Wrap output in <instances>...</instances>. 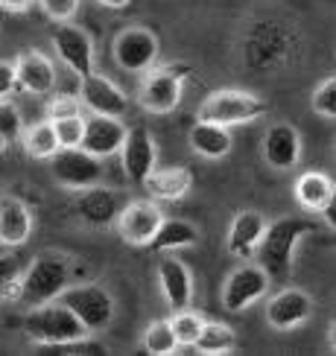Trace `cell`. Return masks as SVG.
<instances>
[{
    "label": "cell",
    "mask_w": 336,
    "mask_h": 356,
    "mask_svg": "<svg viewBox=\"0 0 336 356\" xmlns=\"http://www.w3.org/2000/svg\"><path fill=\"white\" fill-rule=\"evenodd\" d=\"M328 345H330V350H336V321L328 324Z\"/></svg>",
    "instance_id": "cell-40"
},
{
    "label": "cell",
    "mask_w": 336,
    "mask_h": 356,
    "mask_svg": "<svg viewBox=\"0 0 336 356\" xmlns=\"http://www.w3.org/2000/svg\"><path fill=\"white\" fill-rule=\"evenodd\" d=\"M79 99L91 114L123 117L129 111V97L123 94V88L94 70L79 79Z\"/></svg>",
    "instance_id": "cell-14"
},
{
    "label": "cell",
    "mask_w": 336,
    "mask_h": 356,
    "mask_svg": "<svg viewBox=\"0 0 336 356\" xmlns=\"http://www.w3.org/2000/svg\"><path fill=\"white\" fill-rule=\"evenodd\" d=\"M24 277V263L12 251H0V298H15Z\"/></svg>",
    "instance_id": "cell-30"
},
{
    "label": "cell",
    "mask_w": 336,
    "mask_h": 356,
    "mask_svg": "<svg viewBox=\"0 0 336 356\" xmlns=\"http://www.w3.org/2000/svg\"><path fill=\"white\" fill-rule=\"evenodd\" d=\"M53 126H56V138H58V146H62V149L82 146V138H85V117L82 114L65 117V120H53Z\"/></svg>",
    "instance_id": "cell-32"
},
{
    "label": "cell",
    "mask_w": 336,
    "mask_h": 356,
    "mask_svg": "<svg viewBox=\"0 0 336 356\" xmlns=\"http://www.w3.org/2000/svg\"><path fill=\"white\" fill-rule=\"evenodd\" d=\"M313 298L298 286H287L266 301V324L278 333H289L313 316Z\"/></svg>",
    "instance_id": "cell-11"
},
{
    "label": "cell",
    "mask_w": 336,
    "mask_h": 356,
    "mask_svg": "<svg viewBox=\"0 0 336 356\" xmlns=\"http://www.w3.org/2000/svg\"><path fill=\"white\" fill-rule=\"evenodd\" d=\"M161 222H164V211L155 199H131L123 204L120 216H117V234L129 245H150L152 236L158 234Z\"/></svg>",
    "instance_id": "cell-10"
},
{
    "label": "cell",
    "mask_w": 336,
    "mask_h": 356,
    "mask_svg": "<svg viewBox=\"0 0 336 356\" xmlns=\"http://www.w3.org/2000/svg\"><path fill=\"white\" fill-rule=\"evenodd\" d=\"M333 245H336V236H333Z\"/></svg>",
    "instance_id": "cell-42"
},
{
    "label": "cell",
    "mask_w": 336,
    "mask_h": 356,
    "mask_svg": "<svg viewBox=\"0 0 336 356\" xmlns=\"http://www.w3.org/2000/svg\"><path fill=\"white\" fill-rule=\"evenodd\" d=\"M170 321H173V330H175V339H179V345H182V348H193L196 339H199V333H202V327H205V316L196 313V309L184 307V309H175V316H173Z\"/></svg>",
    "instance_id": "cell-29"
},
{
    "label": "cell",
    "mask_w": 336,
    "mask_h": 356,
    "mask_svg": "<svg viewBox=\"0 0 336 356\" xmlns=\"http://www.w3.org/2000/svg\"><path fill=\"white\" fill-rule=\"evenodd\" d=\"M321 219H325V225L336 234V187H333V193H330V199L325 202V207H321Z\"/></svg>",
    "instance_id": "cell-37"
},
{
    "label": "cell",
    "mask_w": 336,
    "mask_h": 356,
    "mask_svg": "<svg viewBox=\"0 0 336 356\" xmlns=\"http://www.w3.org/2000/svg\"><path fill=\"white\" fill-rule=\"evenodd\" d=\"M79 3H82V0H38L41 12L47 15L50 21H56V24H67V21L77 18Z\"/></svg>",
    "instance_id": "cell-35"
},
{
    "label": "cell",
    "mask_w": 336,
    "mask_h": 356,
    "mask_svg": "<svg viewBox=\"0 0 336 356\" xmlns=\"http://www.w3.org/2000/svg\"><path fill=\"white\" fill-rule=\"evenodd\" d=\"M9 143H12L9 138H3V135H0V155H3V152L9 149Z\"/></svg>",
    "instance_id": "cell-41"
},
{
    "label": "cell",
    "mask_w": 336,
    "mask_h": 356,
    "mask_svg": "<svg viewBox=\"0 0 336 356\" xmlns=\"http://www.w3.org/2000/svg\"><path fill=\"white\" fill-rule=\"evenodd\" d=\"M269 108H272L269 99H263L252 91H243V88H219V91H211L202 99L196 117L231 129V126H246V123L260 120Z\"/></svg>",
    "instance_id": "cell-4"
},
{
    "label": "cell",
    "mask_w": 336,
    "mask_h": 356,
    "mask_svg": "<svg viewBox=\"0 0 336 356\" xmlns=\"http://www.w3.org/2000/svg\"><path fill=\"white\" fill-rule=\"evenodd\" d=\"M263 231H266V219H263V213H257V211H240V213H234L228 236H225L228 254L237 257V260L257 257V245L263 240Z\"/></svg>",
    "instance_id": "cell-19"
},
{
    "label": "cell",
    "mask_w": 336,
    "mask_h": 356,
    "mask_svg": "<svg viewBox=\"0 0 336 356\" xmlns=\"http://www.w3.org/2000/svg\"><path fill=\"white\" fill-rule=\"evenodd\" d=\"M158 286L173 309H184L193 301V275L175 257H164L158 263Z\"/></svg>",
    "instance_id": "cell-21"
},
{
    "label": "cell",
    "mask_w": 336,
    "mask_h": 356,
    "mask_svg": "<svg viewBox=\"0 0 336 356\" xmlns=\"http://www.w3.org/2000/svg\"><path fill=\"white\" fill-rule=\"evenodd\" d=\"M53 50L79 79L94 70V41L82 26H73L70 21L58 24L53 29Z\"/></svg>",
    "instance_id": "cell-13"
},
{
    "label": "cell",
    "mask_w": 336,
    "mask_h": 356,
    "mask_svg": "<svg viewBox=\"0 0 336 356\" xmlns=\"http://www.w3.org/2000/svg\"><path fill=\"white\" fill-rule=\"evenodd\" d=\"M24 333L29 342L41 348H65L70 342H79L88 336V327L70 313L62 301H47L38 307H29L24 316Z\"/></svg>",
    "instance_id": "cell-3"
},
{
    "label": "cell",
    "mask_w": 336,
    "mask_h": 356,
    "mask_svg": "<svg viewBox=\"0 0 336 356\" xmlns=\"http://www.w3.org/2000/svg\"><path fill=\"white\" fill-rule=\"evenodd\" d=\"M33 234V211L18 196H0V245L18 248Z\"/></svg>",
    "instance_id": "cell-20"
},
{
    "label": "cell",
    "mask_w": 336,
    "mask_h": 356,
    "mask_svg": "<svg viewBox=\"0 0 336 356\" xmlns=\"http://www.w3.org/2000/svg\"><path fill=\"white\" fill-rule=\"evenodd\" d=\"M143 187L150 190V196L155 202H179L193 187V172L187 167H164V170L155 167Z\"/></svg>",
    "instance_id": "cell-23"
},
{
    "label": "cell",
    "mask_w": 336,
    "mask_h": 356,
    "mask_svg": "<svg viewBox=\"0 0 336 356\" xmlns=\"http://www.w3.org/2000/svg\"><path fill=\"white\" fill-rule=\"evenodd\" d=\"M310 108L313 114L325 117V120H336V73L328 79H321L313 94H310Z\"/></svg>",
    "instance_id": "cell-31"
},
{
    "label": "cell",
    "mask_w": 336,
    "mask_h": 356,
    "mask_svg": "<svg viewBox=\"0 0 336 356\" xmlns=\"http://www.w3.org/2000/svg\"><path fill=\"white\" fill-rule=\"evenodd\" d=\"M333 178L325 175V172H319V170H310V172H301L296 178V202L304 207V211H310V213H319L321 207H325V202L330 199V193H333Z\"/></svg>",
    "instance_id": "cell-24"
},
{
    "label": "cell",
    "mask_w": 336,
    "mask_h": 356,
    "mask_svg": "<svg viewBox=\"0 0 336 356\" xmlns=\"http://www.w3.org/2000/svg\"><path fill=\"white\" fill-rule=\"evenodd\" d=\"M193 348L199 353H205V356L231 353L234 348H237V333H234L228 324H223V321H205V327H202V333H199Z\"/></svg>",
    "instance_id": "cell-27"
},
{
    "label": "cell",
    "mask_w": 336,
    "mask_h": 356,
    "mask_svg": "<svg viewBox=\"0 0 336 356\" xmlns=\"http://www.w3.org/2000/svg\"><path fill=\"white\" fill-rule=\"evenodd\" d=\"M158 53H161L158 35L146 26H126L123 33L114 35V44H111L114 65L126 73H146L155 65Z\"/></svg>",
    "instance_id": "cell-8"
},
{
    "label": "cell",
    "mask_w": 336,
    "mask_h": 356,
    "mask_svg": "<svg viewBox=\"0 0 336 356\" xmlns=\"http://www.w3.org/2000/svg\"><path fill=\"white\" fill-rule=\"evenodd\" d=\"M120 161H123V172L131 184H146V178L152 175V170L158 164V149H155L152 131L146 126H131L126 131Z\"/></svg>",
    "instance_id": "cell-12"
},
{
    "label": "cell",
    "mask_w": 336,
    "mask_h": 356,
    "mask_svg": "<svg viewBox=\"0 0 336 356\" xmlns=\"http://www.w3.org/2000/svg\"><path fill=\"white\" fill-rule=\"evenodd\" d=\"M269 286L272 277L260 263H243L225 277L223 289H219V301H223L228 313H243L260 298H266Z\"/></svg>",
    "instance_id": "cell-7"
},
{
    "label": "cell",
    "mask_w": 336,
    "mask_h": 356,
    "mask_svg": "<svg viewBox=\"0 0 336 356\" xmlns=\"http://www.w3.org/2000/svg\"><path fill=\"white\" fill-rule=\"evenodd\" d=\"M102 158L91 155L82 146H73V149H58L50 158V172L56 178L58 187L65 190H85L102 181Z\"/></svg>",
    "instance_id": "cell-9"
},
{
    "label": "cell",
    "mask_w": 336,
    "mask_h": 356,
    "mask_svg": "<svg viewBox=\"0 0 336 356\" xmlns=\"http://www.w3.org/2000/svg\"><path fill=\"white\" fill-rule=\"evenodd\" d=\"M263 161L272 170H292L301 158V135L292 123H272L263 135Z\"/></svg>",
    "instance_id": "cell-16"
},
{
    "label": "cell",
    "mask_w": 336,
    "mask_h": 356,
    "mask_svg": "<svg viewBox=\"0 0 336 356\" xmlns=\"http://www.w3.org/2000/svg\"><path fill=\"white\" fill-rule=\"evenodd\" d=\"M333 149H336V143H333Z\"/></svg>",
    "instance_id": "cell-43"
},
{
    "label": "cell",
    "mask_w": 336,
    "mask_h": 356,
    "mask_svg": "<svg viewBox=\"0 0 336 356\" xmlns=\"http://www.w3.org/2000/svg\"><path fill=\"white\" fill-rule=\"evenodd\" d=\"M82 99L79 94H53L47 99V120H65V117L82 114Z\"/></svg>",
    "instance_id": "cell-33"
},
{
    "label": "cell",
    "mask_w": 336,
    "mask_h": 356,
    "mask_svg": "<svg viewBox=\"0 0 336 356\" xmlns=\"http://www.w3.org/2000/svg\"><path fill=\"white\" fill-rule=\"evenodd\" d=\"M313 234H319V225L307 216H281L266 222V231L257 245V263L269 272L272 280H287L292 275V257L298 243Z\"/></svg>",
    "instance_id": "cell-1"
},
{
    "label": "cell",
    "mask_w": 336,
    "mask_h": 356,
    "mask_svg": "<svg viewBox=\"0 0 336 356\" xmlns=\"http://www.w3.org/2000/svg\"><path fill=\"white\" fill-rule=\"evenodd\" d=\"M126 126L120 123V117H106V114H88L85 117V138L82 149H88L97 158H109L123 149L126 140Z\"/></svg>",
    "instance_id": "cell-17"
},
{
    "label": "cell",
    "mask_w": 336,
    "mask_h": 356,
    "mask_svg": "<svg viewBox=\"0 0 336 356\" xmlns=\"http://www.w3.org/2000/svg\"><path fill=\"white\" fill-rule=\"evenodd\" d=\"M58 301L85 324L88 333L106 330L114 321V298H111V292L99 284H73L58 295Z\"/></svg>",
    "instance_id": "cell-6"
},
{
    "label": "cell",
    "mask_w": 336,
    "mask_h": 356,
    "mask_svg": "<svg viewBox=\"0 0 336 356\" xmlns=\"http://www.w3.org/2000/svg\"><path fill=\"white\" fill-rule=\"evenodd\" d=\"M33 3H38V0H0V6H3L6 12H12V15H21V12H26Z\"/></svg>",
    "instance_id": "cell-38"
},
{
    "label": "cell",
    "mask_w": 336,
    "mask_h": 356,
    "mask_svg": "<svg viewBox=\"0 0 336 356\" xmlns=\"http://www.w3.org/2000/svg\"><path fill=\"white\" fill-rule=\"evenodd\" d=\"M99 6H106V9H126L131 0H97Z\"/></svg>",
    "instance_id": "cell-39"
},
{
    "label": "cell",
    "mask_w": 336,
    "mask_h": 356,
    "mask_svg": "<svg viewBox=\"0 0 336 356\" xmlns=\"http://www.w3.org/2000/svg\"><path fill=\"white\" fill-rule=\"evenodd\" d=\"M187 79H190V65H182V62H170V65H161V67L152 65L143 73L141 88H138L141 108L150 111V114L175 111L182 102Z\"/></svg>",
    "instance_id": "cell-5"
},
{
    "label": "cell",
    "mask_w": 336,
    "mask_h": 356,
    "mask_svg": "<svg viewBox=\"0 0 336 356\" xmlns=\"http://www.w3.org/2000/svg\"><path fill=\"white\" fill-rule=\"evenodd\" d=\"M21 143H24V152L35 161H50L62 146H58V138H56V126L53 120H38L33 126L24 129L21 135Z\"/></svg>",
    "instance_id": "cell-26"
},
{
    "label": "cell",
    "mask_w": 336,
    "mask_h": 356,
    "mask_svg": "<svg viewBox=\"0 0 336 356\" xmlns=\"http://www.w3.org/2000/svg\"><path fill=\"white\" fill-rule=\"evenodd\" d=\"M18 88V70H15V62H6L0 58V99H9V94Z\"/></svg>",
    "instance_id": "cell-36"
},
{
    "label": "cell",
    "mask_w": 336,
    "mask_h": 356,
    "mask_svg": "<svg viewBox=\"0 0 336 356\" xmlns=\"http://www.w3.org/2000/svg\"><path fill=\"white\" fill-rule=\"evenodd\" d=\"M126 204V196L120 190H111V187H85L79 190L77 196V213L79 219L85 222V225L91 228H109L117 222V216H120Z\"/></svg>",
    "instance_id": "cell-15"
},
{
    "label": "cell",
    "mask_w": 336,
    "mask_h": 356,
    "mask_svg": "<svg viewBox=\"0 0 336 356\" xmlns=\"http://www.w3.org/2000/svg\"><path fill=\"white\" fill-rule=\"evenodd\" d=\"M182 345L175 339V330H173V321L170 318H158L152 321L150 327L143 330V350L152 353V356H170L175 353Z\"/></svg>",
    "instance_id": "cell-28"
},
{
    "label": "cell",
    "mask_w": 336,
    "mask_h": 356,
    "mask_svg": "<svg viewBox=\"0 0 336 356\" xmlns=\"http://www.w3.org/2000/svg\"><path fill=\"white\" fill-rule=\"evenodd\" d=\"M190 149H193L196 155L202 158H208V161H219V158H225L231 152V131L228 126H219V123H211V120H196L193 129H190Z\"/></svg>",
    "instance_id": "cell-22"
},
{
    "label": "cell",
    "mask_w": 336,
    "mask_h": 356,
    "mask_svg": "<svg viewBox=\"0 0 336 356\" xmlns=\"http://www.w3.org/2000/svg\"><path fill=\"white\" fill-rule=\"evenodd\" d=\"M70 257L67 254H58V251H41V254L33 257V263L24 269L21 277V286L15 301L29 307H38V304H47L56 301L67 286H70Z\"/></svg>",
    "instance_id": "cell-2"
},
{
    "label": "cell",
    "mask_w": 336,
    "mask_h": 356,
    "mask_svg": "<svg viewBox=\"0 0 336 356\" xmlns=\"http://www.w3.org/2000/svg\"><path fill=\"white\" fill-rule=\"evenodd\" d=\"M15 70H18V88L33 97H50L56 88V65L47 53L26 50L15 58Z\"/></svg>",
    "instance_id": "cell-18"
},
{
    "label": "cell",
    "mask_w": 336,
    "mask_h": 356,
    "mask_svg": "<svg viewBox=\"0 0 336 356\" xmlns=\"http://www.w3.org/2000/svg\"><path fill=\"white\" fill-rule=\"evenodd\" d=\"M0 135L9 138L12 143L24 135V120H21V111L15 108L9 99H0Z\"/></svg>",
    "instance_id": "cell-34"
},
{
    "label": "cell",
    "mask_w": 336,
    "mask_h": 356,
    "mask_svg": "<svg viewBox=\"0 0 336 356\" xmlns=\"http://www.w3.org/2000/svg\"><path fill=\"white\" fill-rule=\"evenodd\" d=\"M0 248H3V245H0Z\"/></svg>",
    "instance_id": "cell-44"
},
{
    "label": "cell",
    "mask_w": 336,
    "mask_h": 356,
    "mask_svg": "<svg viewBox=\"0 0 336 356\" xmlns=\"http://www.w3.org/2000/svg\"><path fill=\"white\" fill-rule=\"evenodd\" d=\"M199 243V228L193 225V222L187 219H167L161 222L158 234L152 236L150 248L152 251H179V248H190Z\"/></svg>",
    "instance_id": "cell-25"
}]
</instances>
